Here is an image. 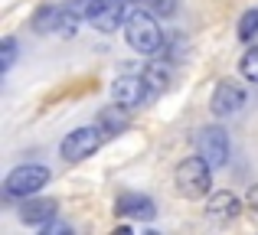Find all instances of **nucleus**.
<instances>
[{
    "mask_svg": "<svg viewBox=\"0 0 258 235\" xmlns=\"http://www.w3.org/2000/svg\"><path fill=\"white\" fill-rule=\"evenodd\" d=\"M13 59H17V39L7 36L4 43H0V72H10Z\"/></svg>",
    "mask_w": 258,
    "mask_h": 235,
    "instance_id": "17",
    "label": "nucleus"
},
{
    "mask_svg": "<svg viewBox=\"0 0 258 235\" xmlns=\"http://www.w3.org/2000/svg\"><path fill=\"white\" fill-rule=\"evenodd\" d=\"M56 20H59V7L46 4L36 10V17H33V30L36 33H56Z\"/></svg>",
    "mask_w": 258,
    "mask_h": 235,
    "instance_id": "14",
    "label": "nucleus"
},
{
    "mask_svg": "<svg viewBox=\"0 0 258 235\" xmlns=\"http://www.w3.org/2000/svg\"><path fill=\"white\" fill-rule=\"evenodd\" d=\"M121 111H127V108H124V105H118V102H114V108L101 111V124H105V131H108V134L124 131V115H121Z\"/></svg>",
    "mask_w": 258,
    "mask_h": 235,
    "instance_id": "15",
    "label": "nucleus"
},
{
    "mask_svg": "<svg viewBox=\"0 0 258 235\" xmlns=\"http://www.w3.org/2000/svg\"><path fill=\"white\" fill-rule=\"evenodd\" d=\"M85 17H88V23H92L98 33H114L118 26H124L127 10H124L121 0H88Z\"/></svg>",
    "mask_w": 258,
    "mask_h": 235,
    "instance_id": "6",
    "label": "nucleus"
},
{
    "mask_svg": "<svg viewBox=\"0 0 258 235\" xmlns=\"http://www.w3.org/2000/svg\"><path fill=\"white\" fill-rule=\"evenodd\" d=\"M258 36V7H252V10H245L242 13V20H239V39H255Z\"/></svg>",
    "mask_w": 258,
    "mask_h": 235,
    "instance_id": "16",
    "label": "nucleus"
},
{
    "mask_svg": "<svg viewBox=\"0 0 258 235\" xmlns=\"http://www.w3.org/2000/svg\"><path fill=\"white\" fill-rule=\"evenodd\" d=\"M46 183H49V170L43 164H23V167H13L7 173L4 193L7 196H17V199H26V196H36Z\"/></svg>",
    "mask_w": 258,
    "mask_h": 235,
    "instance_id": "3",
    "label": "nucleus"
},
{
    "mask_svg": "<svg viewBox=\"0 0 258 235\" xmlns=\"http://www.w3.org/2000/svg\"><path fill=\"white\" fill-rule=\"evenodd\" d=\"M101 137H105V134H101L98 127H79V131H69L62 137V144H59V153H62V160H69V164L88 160L101 147Z\"/></svg>",
    "mask_w": 258,
    "mask_h": 235,
    "instance_id": "4",
    "label": "nucleus"
},
{
    "mask_svg": "<svg viewBox=\"0 0 258 235\" xmlns=\"http://www.w3.org/2000/svg\"><path fill=\"white\" fill-rule=\"evenodd\" d=\"M242 75H245L248 82H258V46H252V49L242 56Z\"/></svg>",
    "mask_w": 258,
    "mask_h": 235,
    "instance_id": "18",
    "label": "nucleus"
},
{
    "mask_svg": "<svg viewBox=\"0 0 258 235\" xmlns=\"http://www.w3.org/2000/svg\"><path fill=\"white\" fill-rule=\"evenodd\" d=\"M196 153H200L213 170L226 167V160H229V134H226V127H219V124L203 127L200 137H196Z\"/></svg>",
    "mask_w": 258,
    "mask_h": 235,
    "instance_id": "5",
    "label": "nucleus"
},
{
    "mask_svg": "<svg viewBox=\"0 0 258 235\" xmlns=\"http://www.w3.org/2000/svg\"><path fill=\"white\" fill-rule=\"evenodd\" d=\"M173 183H176V193L186 199H203L209 196V183H213V167L196 153V157H186L173 173Z\"/></svg>",
    "mask_w": 258,
    "mask_h": 235,
    "instance_id": "2",
    "label": "nucleus"
},
{
    "mask_svg": "<svg viewBox=\"0 0 258 235\" xmlns=\"http://www.w3.org/2000/svg\"><path fill=\"white\" fill-rule=\"evenodd\" d=\"M124 39L141 56H160L164 52V30L157 26V13L131 10L124 20Z\"/></svg>",
    "mask_w": 258,
    "mask_h": 235,
    "instance_id": "1",
    "label": "nucleus"
},
{
    "mask_svg": "<svg viewBox=\"0 0 258 235\" xmlns=\"http://www.w3.org/2000/svg\"><path fill=\"white\" fill-rule=\"evenodd\" d=\"M151 95L154 92H151V85H147L144 75H121V79H114V85H111V98L118 105H124V108H138V105H144Z\"/></svg>",
    "mask_w": 258,
    "mask_h": 235,
    "instance_id": "7",
    "label": "nucleus"
},
{
    "mask_svg": "<svg viewBox=\"0 0 258 235\" xmlns=\"http://www.w3.org/2000/svg\"><path fill=\"white\" fill-rule=\"evenodd\" d=\"M56 209H59L56 199H33V196H26L23 209H20V219H23L26 225H49L52 219H56Z\"/></svg>",
    "mask_w": 258,
    "mask_h": 235,
    "instance_id": "10",
    "label": "nucleus"
},
{
    "mask_svg": "<svg viewBox=\"0 0 258 235\" xmlns=\"http://www.w3.org/2000/svg\"><path fill=\"white\" fill-rule=\"evenodd\" d=\"M206 212L213 219H235L242 212V199L235 193H213L206 203Z\"/></svg>",
    "mask_w": 258,
    "mask_h": 235,
    "instance_id": "11",
    "label": "nucleus"
},
{
    "mask_svg": "<svg viewBox=\"0 0 258 235\" xmlns=\"http://www.w3.org/2000/svg\"><path fill=\"white\" fill-rule=\"evenodd\" d=\"M147 7H151V13H157V17H173L176 13V0H147Z\"/></svg>",
    "mask_w": 258,
    "mask_h": 235,
    "instance_id": "19",
    "label": "nucleus"
},
{
    "mask_svg": "<svg viewBox=\"0 0 258 235\" xmlns=\"http://www.w3.org/2000/svg\"><path fill=\"white\" fill-rule=\"evenodd\" d=\"M141 75L147 79V85H151L154 95H160V92H164L167 85H170V69H167L164 62H151L144 72H141Z\"/></svg>",
    "mask_w": 258,
    "mask_h": 235,
    "instance_id": "12",
    "label": "nucleus"
},
{
    "mask_svg": "<svg viewBox=\"0 0 258 235\" xmlns=\"http://www.w3.org/2000/svg\"><path fill=\"white\" fill-rule=\"evenodd\" d=\"M114 212L127 219H138V222H147V219H154L157 206H154V199L141 196V193H121L118 203H114Z\"/></svg>",
    "mask_w": 258,
    "mask_h": 235,
    "instance_id": "9",
    "label": "nucleus"
},
{
    "mask_svg": "<svg viewBox=\"0 0 258 235\" xmlns=\"http://www.w3.org/2000/svg\"><path fill=\"white\" fill-rule=\"evenodd\" d=\"M245 203H248V209H255V212H258V186H252V190H248Z\"/></svg>",
    "mask_w": 258,
    "mask_h": 235,
    "instance_id": "20",
    "label": "nucleus"
},
{
    "mask_svg": "<svg viewBox=\"0 0 258 235\" xmlns=\"http://www.w3.org/2000/svg\"><path fill=\"white\" fill-rule=\"evenodd\" d=\"M242 105H245V89H242V85H235V82H219V85H216V92H213V111L219 118L235 115Z\"/></svg>",
    "mask_w": 258,
    "mask_h": 235,
    "instance_id": "8",
    "label": "nucleus"
},
{
    "mask_svg": "<svg viewBox=\"0 0 258 235\" xmlns=\"http://www.w3.org/2000/svg\"><path fill=\"white\" fill-rule=\"evenodd\" d=\"M79 20H82V10L79 7H59V20H56V33L59 36H72L79 30Z\"/></svg>",
    "mask_w": 258,
    "mask_h": 235,
    "instance_id": "13",
    "label": "nucleus"
}]
</instances>
